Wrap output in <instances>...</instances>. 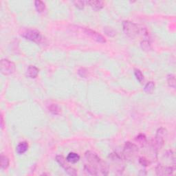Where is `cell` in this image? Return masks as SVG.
I'll use <instances>...</instances> for the list:
<instances>
[{"label": "cell", "mask_w": 176, "mask_h": 176, "mask_svg": "<svg viewBox=\"0 0 176 176\" xmlns=\"http://www.w3.org/2000/svg\"><path fill=\"white\" fill-rule=\"evenodd\" d=\"M134 74H135V77H136L137 80H138L140 83H142L144 81V76L140 69H134Z\"/></svg>", "instance_id": "cell-22"}, {"label": "cell", "mask_w": 176, "mask_h": 176, "mask_svg": "<svg viewBox=\"0 0 176 176\" xmlns=\"http://www.w3.org/2000/svg\"><path fill=\"white\" fill-rule=\"evenodd\" d=\"M167 83L170 87L175 88V77L174 74H169L167 76Z\"/></svg>", "instance_id": "cell-21"}, {"label": "cell", "mask_w": 176, "mask_h": 176, "mask_svg": "<svg viewBox=\"0 0 176 176\" xmlns=\"http://www.w3.org/2000/svg\"><path fill=\"white\" fill-rule=\"evenodd\" d=\"M49 111L54 115H58L60 113L61 109L57 104H52L49 107Z\"/></svg>", "instance_id": "cell-18"}, {"label": "cell", "mask_w": 176, "mask_h": 176, "mask_svg": "<svg viewBox=\"0 0 176 176\" xmlns=\"http://www.w3.org/2000/svg\"><path fill=\"white\" fill-rule=\"evenodd\" d=\"M9 159L4 155H1V168L2 169H6L9 166Z\"/></svg>", "instance_id": "cell-17"}, {"label": "cell", "mask_w": 176, "mask_h": 176, "mask_svg": "<svg viewBox=\"0 0 176 176\" xmlns=\"http://www.w3.org/2000/svg\"><path fill=\"white\" fill-rule=\"evenodd\" d=\"M15 64L8 59H2L1 61V72L4 75H10L15 72Z\"/></svg>", "instance_id": "cell-6"}, {"label": "cell", "mask_w": 176, "mask_h": 176, "mask_svg": "<svg viewBox=\"0 0 176 176\" xmlns=\"http://www.w3.org/2000/svg\"><path fill=\"white\" fill-rule=\"evenodd\" d=\"M28 149V144L27 142H21L16 147V152L19 155L24 154Z\"/></svg>", "instance_id": "cell-12"}, {"label": "cell", "mask_w": 176, "mask_h": 176, "mask_svg": "<svg viewBox=\"0 0 176 176\" xmlns=\"http://www.w3.org/2000/svg\"><path fill=\"white\" fill-rule=\"evenodd\" d=\"M78 74H79V76H81L82 78L83 77L84 78V77H85L86 76H87L88 71L86 70L85 68H80L79 69V71H78Z\"/></svg>", "instance_id": "cell-26"}, {"label": "cell", "mask_w": 176, "mask_h": 176, "mask_svg": "<svg viewBox=\"0 0 176 176\" xmlns=\"http://www.w3.org/2000/svg\"><path fill=\"white\" fill-rule=\"evenodd\" d=\"M167 135V131L163 127L158 129L156 132L154 142H153V151L158 153V151L160 150L164 144V139Z\"/></svg>", "instance_id": "cell-3"}, {"label": "cell", "mask_w": 176, "mask_h": 176, "mask_svg": "<svg viewBox=\"0 0 176 176\" xmlns=\"http://www.w3.org/2000/svg\"><path fill=\"white\" fill-rule=\"evenodd\" d=\"M175 166H164L162 164H159L155 167V173L157 175H171L174 172Z\"/></svg>", "instance_id": "cell-9"}, {"label": "cell", "mask_w": 176, "mask_h": 176, "mask_svg": "<svg viewBox=\"0 0 176 176\" xmlns=\"http://www.w3.org/2000/svg\"><path fill=\"white\" fill-rule=\"evenodd\" d=\"M105 32L106 34L109 36H110V37H113V36L116 35L115 31H114L113 29H111V28H107V27L105 28Z\"/></svg>", "instance_id": "cell-25"}, {"label": "cell", "mask_w": 176, "mask_h": 176, "mask_svg": "<svg viewBox=\"0 0 176 176\" xmlns=\"http://www.w3.org/2000/svg\"><path fill=\"white\" fill-rule=\"evenodd\" d=\"M135 140L136 142H138L139 144H140L141 145H143V146L147 142L146 136H145L144 134H142V133L139 134L138 136H136Z\"/></svg>", "instance_id": "cell-19"}, {"label": "cell", "mask_w": 176, "mask_h": 176, "mask_svg": "<svg viewBox=\"0 0 176 176\" xmlns=\"http://www.w3.org/2000/svg\"><path fill=\"white\" fill-rule=\"evenodd\" d=\"M39 69L34 66H30L27 69L26 71V76L30 78V79H35L36 77H37L39 74Z\"/></svg>", "instance_id": "cell-11"}, {"label": "cell", "mask_w": 176, "mask_h": 176, "mask_svg": "<svg viewBox=\"0 0 176 176\" xmlns=\"http://www.w3.org/2000/svg\"><path fill=\"white\" fill-rule=\"evenodd\" d=\"M122 28L125 34L132 39L137 37L139 33V29L137 25L129 21L122 22Z\"/></svg>", "instance_id": "cell-5"}, {"label": "cell", "mask_w": 176, "mask_h": 176, "mask_svg": "<svg viewBox=\"0 0 176 176\" xmlns=\"http://www.w3.org/2000/svg\"><path fill=\"white\" fill-rule=\"evenodd\" d=\"M56 161H57V163L60 164V166L61 167H63V168L65 169L66 172L69 175H77V170L69 166V164H68V163H67L68 160H67V159L64 158L63 155H57V157H56Z\"/></svg>", "instance_id": "cell-8"}, {"label": "cell", "mask_w": 176, "mask_h": 176, "mask_svg": "<svg viewBox=\"0 0 176 176\" xmlns=\"http://www.w3.org/2000/svg\"><path fill=\"white\" fill-rule=\"evenodd\" d=\"M109 160L110 161L111 167L116 175H122L124 171V158L116 153H111L108 156Z\"/></svg>", "instance_id": "cell-2"}, {"label": "cell", "mask_w": 176, "mask_h": 176, "mask_svg": "<svg viewBox=\"0 0 176 176\" xmlns=\"http://www.w3.org/2000/svg\"><path fill=\"white\" fill-rule=\"evenodd\" d=\"M74 5L76 6V7L79 8V9H83L84 8L85 4H87V2L85 1H75L74 2Z\"/></svg>", "instance_id": "cell-23"}, {"label": "cell", "mask_w": 176, "mask_h": 176, "mask_svg": "<svg viewBox=\"0 0 176 176\" xmlns=\"http://www.w3.org/2000/svg\"><path fill=\"white\" fill-rule=\"evenodd\" d=\"M138 147L135 144L130 142H125L123 152H122V157L126 160H132L138 153Z\"/></svg>", "instance_id": "cell-4"}, {"label": "cell", "mask_w": 176, "mask_h": 176, "mask_svg": "<svg viewBox=\"0 0 176 176\" xmlns=\"http://www.w3.org/2000/svg\"><path fill=\"white\" fill-rule=\"evenodd\" d=\"M139 163L141 164V165L144 166V167H147L150 164V162L143 157H141L139 158Z\"/></svg>", "instance_id": "cell-24"}, {"label": "cell", "mask_w": 176, "mask_h": 176, "mask_svg": "<svg viewBox=\"0 0 176 176\" xmlns=\"http://www.w3.org/2000/svg\"><path fill=\"white\" fill-rule=\"evenodd\" d=\"M35 6L36 10H37L38 13H42L45 10V8H46V5H45L44 2H43L42 1H39V0L35 1Z\"/></svg>", "instance_id": "cell-16"}, {"label": "cell", "mask_w": 176, "mask_h": 176, "mask_svg": "<svg viewBox=\"0 0 176 176\" xmlns=\"http://www.w3.org/2000/svg\"><path fill=\"white\" fill-rule=\"evenodd\" d=\"M67 160H68V163H70L72 164L77 163V162H79L80 160V156L79 154H77V153L71 152L69 153V154L67 156Z\"/></svg>", "instance_id": "cell-14"}, {"label": "cell", "mask_w": 176, "mask_h": 176, "mask_svg": "<svg viewBox=\"0 0 176 176\" xmlns=\"http://www.w3.org/2000/svg\"><path fill=\"white\" fill-rule=\"evenodd\" d=\"M87 163L84 165V170L91 175H107L109 174V165L100 159L96 153L88 151L85 153Z\"/></svg>", "instance_id": "cell-1"}, {"label": "cell", "mask_w": 176, "mask_h": 176, "mask_svg": "<svg viewBox=\"0 0 176 176\" xmlns=\"http://www.w3.org/2000/svg\"><path fill=\"white\" fill-rule=\"evenodd\" d=\"M22 37L26 39L32 41L37 43H40L42 40V36L41 33L36 30H28L22 34Z\"/></svg>", "instance_id": "cell-7"}, {"label": "cell", "mask_w": 176, "mask_h": 176, "mask_svg": "<svg viewBox=\"0 0 176 176\" xmlns=\"http://www.w3.org/2000/svg\"><path fill=\"white\" fill-rule=\"evenodd\" d=\"M140 46L141 48L144 50V51H149V50H152V46H151V43L148 40H144L141 41Z\"/></svg>", "instance_id": "cell-20"}, {"label": "cell", "mask_w": 176, "mask_h": 176, "mask_svg": "<svg viewBox=\"0 0 176 176\" xmlns=\"http://www.w3.org/2000/svg\"><path fill=\"white\" fill-rule=\"evenodd\" d=\"M87 4L90 6L92 9L96 11L102 9L104 6V3L102 1H94V0H92V1L87 2Z\"/></svg>", "instance_id": "cell-13"}, {"label": "cell", "mask_w": 176, "mask_h": 176, "mask_svg": "<svg viewBox=\"0 0 176 176\" xmlns=\"http://www.w3.org/2000/svg\"><path fill=\"white\" fill-rule=\"evenodd\" d=\"M154 89H155V83L153 81L147 83L144 88V91L145 92V93H147L148 94H152L153 91H154Z\"/></svg>", "instance_id": "cell-15"}, {"label": "cell", "mask_w": 176, "mask_h": 176, "mask_svg": "<svg viewBox=\"0 0 176 176\" xmlns=\"http://www.w3.org/2000/svg\"><path fill=\"white\" fill-rule=\"evenodd\" d=\"M82 30L85 35H87L88 36H89V37H91L92 39L95 40L96 41H97V42H99V43L106 42V40L105 39V38L103 37L101 35L99 34V33L94 31V30L89 29V28H82Z\"/></svg>", "instance_id": "cell-10"}, {"label": "cell", "mask_w": 176, "mask_h": 176, "mask_svg": "<svg viewBox=\"0 0 176 176\" xmlns=\"http://www.w3.org/2000/svg\"><path fill=\"white\" fill-rule=\"evenodd\" d=\"M4 127V118H3V115L2 114L1 115V129H3Z\"/></svg>", "instance_id": "cell-27"}]
</instances>
